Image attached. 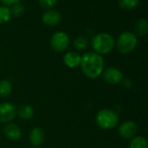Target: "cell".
Wrapping results in <instances>:
<instances>
[{
    "mask_svg": "<svg viewBox=\"0 0 148 148\" xmlns=\"http://www.w3.org/2000/svg\"><path fill=\"white\" fill-rule=\"evenodd\" d=\"M80 67L87 78L97 79L105 69V62L102 56L90 51L82 56Z\"/></svg>",
    "mask_w": 148,
    "mask_h": 148,
    "instance_id": "1",
    "label": "cell"
},
{
    "mask_svg": "<svg viewBox=\"0 0 148 148\" xmlns=\"http://www.w3.org/2000/svg\"><path fill=\"white\" fill-rule=\"evenodd\" d=\"M94 52L102 56L109 54L115 47V40L114 36L107 32L96 34L91 41Z\"/></svg>",
    "mask_w": 148,
    "mask_h": 148,
    "instance_id": "2",
    "label": "cell"
},
{
    "mask_svg": "<svg viewBox=\"0 0 148 148\" xmlns=\"http://www.w3.org/2000/svg\"><path fill=\"white\" fill-rule=\"evenodd\" d=\"M119 114L113 109L103 108L97 112L95 115V123L102 130H112L119 124Z\"/></svg>",
    "mask_w": 148,
    "mask_h": 148,
    "instance_id": "3",
    "label": "cell"
},
{
    "mask_svg": "<svg viewBox=\"0 0 148 148\" xmlns=\"http://www.w3.org/2000/svg\"><path fill=\"white\" fill-rule=\"evenodd\" d=\"M138 44L137 36L130 31L122 32L115 41L117 50L122 55H128L132 53Z\"/></svg>",
    "mask_w": 148,
    "mask_h": 148,
    "instance_id": "4",
    "label": "cell"
},
{
    "mask_svg": "<svg viewBox=\"0 0 148 148\" xmlns=\"http://www.w3.org/2000/svg\"><path fill=\"white\" fill-rule=\"evenodd\" d=\"M69 45V37L64 31H56L50 39V47L56 52L65 51Z\"/></svg>",
    "mask_w": 148,
    "mask_h": 148,
    "instance_id": "5",
    "label": "cell"
},
{
    "mask_svg": "<svg viewBox=\"0 0 148 148\" xmlns=\"http://www.w3.org/2000/svg\"><path fill=\"white\" fill-rule=\"evenodd\" d=\"M139 132V126L134 121H125L118 127L119 135L125 140H131L137 135Z\"/></svg>",
    "mask_w": 148,
    "mask_h": 148,
    "instance_id": "6",
    "label": "cell"
},
{
    "mask_svg": "<svg viewBox=\"0 0 148 148\" xmlns=\"http://www.w3.org/2000/svg\"><path fill=\"white\" fill-rule=\"evenodd\" d=\"M102 78L104 82L110 85H117L121 83L122 80L124 79V75L121 69L115 67H108L103 70Z\"/></svg>",
    "mask_w": 148,
    "mask_h": 148,
    "instance_id": "7",
    "label": "cell"
},
{
    "mask_svg": "<svg viewBox=\"0 0 148 148\" xmlns=\"http://www.w3.org/2000/svg\"><path fill=\"white\" fill-rule=\"evenodd\" d=\"M16 116V108L10 102L0 103V122L8 124L10 123Z\"/></svg>",
    "mask_w": 148,
    "mask_h": 148,
    "instance_id": "8",
    "label": "cell"
},
{
    "mask_svg": "<svg viewBox=\"0 0 148 148\" xmlns=\"http://www.w3.org/2000/svg\"><path fill=\"white\" fill-rule=\"evenodd\" d=\"M43 23L48 26H56L62 22V15L55 10H48L42 16Z\"/></svg>",
    "mask_w": 148,
    "mask_h": 148,
    "instance_id": "9",
    "label": "cell"
},
{
    "mask_svg": "<svg viewBox=\"0 0 148 148\" xmlns=\"http://www.w3.org/2000/svg\"><path fill=\"white\" fill-rule=\"evenodd\" d=\"M4 136L11 141H16L22 137V130L20 127L14 123H8L3 128Z\"/></svg>",
    "mask_w": 148,
    "mask_h": 148,
    "instance_id": "10",
    "label": "cell"
},
{
    "mask_svg": "<svg viewBox=\"0 0 148 148\" xmlns=\"http://www.w3.org/2000/svg\"><path fill=\"white\" fill-rule=\"evenodd\" d=\"M45 140V132L41 127H34L29 134V143L34 147H39Z\"/></svg>",
    "mask_w": 148,
    "mask_h": 148,
    "instance_id": "11",
    "label": "cell"
},
{
    "mask_svg": "<svg viewBox=\"0 0 148 148\" xmlns=\"http://www.w3.org/2000/svg\"><path fill=\"white\" fill-rule=\"evenodd\" d=\"M82 56L76 51H69L63 56V62L69 69H75L80 66Z\"/></svg>",
    "mask_w": 148,
    "mask_h": 148,
    "instance_id": "12",
    "label": "cell"
},
{
    "mask_svg": "<svg viewBox=\"0 0 148 148\" xmlns=\"http://www.w3.org/2000/svg\"><path fill=\"white\" fill-rule=\"evenodd\" d=\"M34 114V108L29 104H22L16 108V115L23 121H29L32 119Z\"/></svg>",
    "mask_w": 148,
    "mask_h": 148,
    "instance_id": "13",
    "label": "cell"
},
{
    "mask_svg": "<svg viewBox=\"0 0 148 148\" xmlns=\"http://www.w3.org/2000/svg\"><path fill=\"white\" fill-rule=\"evenodd\" d=\"M148 23L146 18H140L134 24V32L136 36H145L147 34Z\"/></svg>",
    "mask_w": 148,
    "mask_h": 148,
    "instance_id": "14",
    "label": "cell"
},
{
    "mask_svg": "<svg viewBox=\"0 0 148 148\" xmlns=\"http://www.w3.org/2000/svg\"><path fill=\"white\" fill-rule=\"evenodd\" d=\"M128 148H148L147 140L143 136L136 135L130 140Z\"/></svg>",
    "mask_w": 148,
    "mask_h": 148,
    "instance_id": "15",
    "label": "cell"
},
{
    "mask_svg": "<svg viewBox=\"0 0 148 148\" xmlns=\"http://www.w3.org/2000/svg\"><path fill=\"white\" fill-rule=\"evenodd\" d=\"M13 89V86L10 81L7 79H3L0 81V97L9 96Z\"/></svg>",
    "mask_w": 148,
    "mask_h": 148,
    "instance_id": "16",
    "label": "cell"
},
{
    "mask_svg": "<svg viewBox=\"0 0 148 148\" xmlns=\"http://www.w3.org/2000/svg\"><path fill=\"white\" fill-rule=\"evenodd\" d=\"M88 46V40L84 36H77L74 41V47L77 51H83Z\"/></svg>",
    "mask_w": 148,
    "mask_h": 148,
    "instance_id": "17",
    "label": "cell"
},
{
    "mask_svg": "<svg viewBox=\"0 0 148 148\" xmlns=\"http://www.w3.org/2000/svg\"><path fill=\"white\" fill-rule=\"evenodd\" d=\"M118 3L121 9L128 10L137 8L140 3V0H118Z\"/></svg>",
    "mask_w": 148,
    "mask_h": 148,
    "instance_id": "18",
    "label": "cell"
},
{
    "mask_svg": "<svg viewBox=\"0 0 148 148\" xmlns=\"http://www.w3.org/2000/svg\"><path fill=\"white\" fill-rule=\"evenodd\" d=\"M11 17V13L10 7L4 6V5H0V24L6 23L7 22L10 21Z\"/></svg>",
    "mask_w": 148,
    "mask_h": 148,
    "instance_id": "19",
    "label": "cell"
},
{
    "mask_svg": "<svg viewBox=\"0 0 148 148\" xmlns=\"http://www.w3.org/2000/svg\"><path fill=\"white\" fill-rule=\"evenodd\" d=\"M10 10L11 16H21L22 15H23L25 11V8L21 2H18L13 4L12 6H10Z\"/></svg>",
    "mask_w": 148,
    "mask_h": 148,
    "instance_id": "20",
    "label": "cell"
},
{
    "mask_svg": "<svg viewBox=\"0 0 148 148\" xmlns=\"http://www.w3.org/2000/svg\"><path fill=\"white\" fill-rule=\"evenodd\" d=\"M58 0H39V4L41 7L47 9V10H51L56 3Z\"/></svg>",
    "mask_w": 148,
    "mask_h": 148,
    "instance_id": "21",
    "label": "cell"
},
{
    "mask_svg": "<svg viewBox=\"0 0 148 148\" xmlns=\"http://www.w3.org/2000/svg\"><path fill=\"white\" fill-rule=\"evenodd\" d=\"M18 2H20V0H0V3H2V5L7 6V7L12 6L13 4H15Z\"/></svg>",
    "mask_w": 148,
    "mask_h": 148,
    "instance_id": "22",
    "label": "cell"
},
{
    "mask_svg": "<svg viewBox=\"0 0 148 148\" xmlns=\"http://www.w3.org/2000/svg\"><path fill=\"white\" fill-rule=\"evenodd\" d=\"M121 83H122V85H123L125 88H130L132 87V85H133L132 81H131L130 79H123L122 82H121Z\"/></svg>",
    "mask_w": 148,
    "mask_h": 148,
    "instance_id": "23",
    "label": "cell"
},
{
    "mask_svg": "<svg viewBox=\"0 0 148 148\" xmlns=\"http://www.w3.org/2000/svg\"><path fill=\"white\" fill-rule=\"evenodd\" d=\"M29 148H39V147H29Z\"/></svg>",
    "mask_w": 148,
    "mask_h": 148,
    "instance_id": "24",
    "label": "cell"
}]
</instances>
